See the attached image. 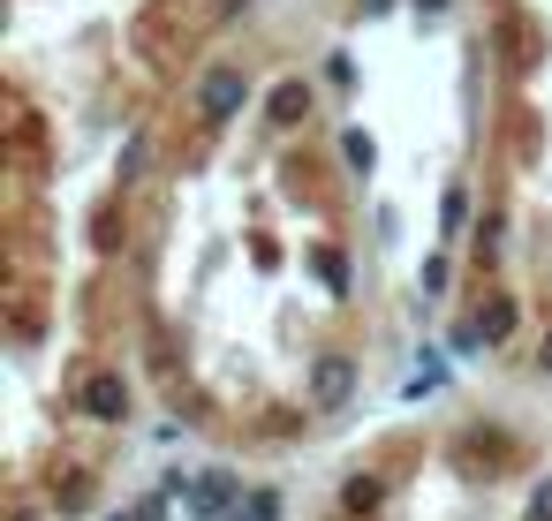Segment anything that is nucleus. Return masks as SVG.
<instances>
[{
    "label": "nucleus",
    "mask_w": 552,
    "mask_h": 521,
    "mask_svg": "<svg viewBox=\"0 0 552 521\" xmlns=\"http://www.w3.org/2000/svg\"><path fill=\"white\" fill-rule=\"evenodd\" d=\"M545 370H552V340H545Z\"/></svg>",
    "instance_id": "10"
},
{
    "label": "nucleus",
    "mask_w": 552,
    "mask_h": 521,
    "mask_svg": "<svg viewBox=\"0 0 552 521\" xmlns=\"http://www.w3.org/2000/svg\"><path fill=\"white\" fill-rule=\"evenodd\" d=\"M23 521H38V514H23Z\"/></svg>",
    "instance_id": "11"
},
{
    "label": "nucleus",
    "mask_w": 552,
    "mask_h": 521,
    "mask_svg": "<svg viewBox=\"0 0 552 521\" xmlns=\"http://www.w3.org/2000/svg\"><path fill=\"white\" fill-rule=\"evenodd\" d=\"M530 521H552V484H537V499H530Z\"/></svg>",
    "instance_id": "8"
},
{
    "label": "nucleus",
    "mask_w": 552,
    "mask_h": 521,
    "mask_svg": "<svg viewBox=\"0 0 552 521\" xmlns=\"http://www.w3.org/2000/svg\"><path fill=\"white\" fill-rule=\"evenodd\" d=\"M341 152H348V159H356V167H363V174H371V159H379V144H371V136H363V129H348V144H341Z\"/></svg>",
    "instance_id": "6"
},
{
    "label": "nucleus",
    "mask_w": 552,
    "mask_h": 521,
    "mask_svg": "<svg viewBox=\"0 0 552 521\" xmlns=\"http://www.w3.org/2000/svg\"><path fill=\"white\" fill-rule=\"evenodd\" d=\"M121 408H129V386H121L114 370H99V378H91L84 386V416H99V423H114Z\"/></svg>",
    "instance_id": "3"
},
{
    "label": "nucleus",
    "mask_w": 552,
    "mask_h": 521,
    "mask_svg": "<svg viewBox=\"0 0 552 521\" xmlns=\"http://www.w3.org/2000/svg\"><path fill=\"white\" fill-rule=\"evenodd\" d=\"M348 386H356V363H348V355H326V363L311 370V401H318V408H333Z\"/></svg>",
    "instance_id": "2"
},
{
    "label": "nucleus",
    "mask_w": 552,
    "mask_h": 521,
    "mask_svg": "<svg viewBox=\"0 0 552 521\" xmlns=\"http://www.w3.org/2000/svg\"><path fill=\"white\" fill-rule=\"evenodd\" d=\"M348 506H379V476H348Z\"/></svg>",
    "instance_id": "7"
},
{
    "label": "nucleus",
    "mask_w": 552,
    "mask_h": 521,
    "mask_svg": "<svg viewBox=\"0 0 552 521\" xmlns=\"http://www.w3.org/2000/svg\"><path fill=\"white\" fill-rule=\"evenodd\" d=\"M303 114H311V91H303V84H280L273 91V121H303Z\"/></svg>",
    "instance_id": "5"
},
{
    "label": "nucleus",
    "mask_w": 552,
    "mask_h": 521,
    "mask_svg": "<svg viewBox=\"0 0 552 521\" xmlns=\"http://www.w3.org/2000/svg\"><path fill=\"white\" fill-rule=\"evenodd\" d=\"M416 8H447V0H416Z\"/></svg>",
    "instance_id": "9"
},
{
    "label": "nucleus",
    "mask_w": 552,
    "mask_h": 521,
    "mask_svg": "<svg viewBox=\"0 0 552 521\" xmlns=\"http://www.w3.org/2000/svg\"><path fill=\"white\" fill-rule=\"evenodd\" d=\"M242 106H250L242 68H212L205 84H197V114H205V121H227V114H242Z\"/></svg>",
    "instance_id": "1"
},
{
    "label": "nucleus",
    "mask_w": 552,
    "mask_h": 521,
    "mask_svg": "<svg viewBox=\"0 0 552 521\" xmlns=\"http://www.w3.org/2000/svg\"><path fill=\"white\" fill-rule=\"evenodd\" d=\"M227 491H235V476H227V469H205V484L190 491V506H197V514H220Z\"/></svg>",
    "instance_id": "4"
}]
</instances>
